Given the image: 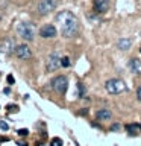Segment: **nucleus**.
<instances>
[{
	"label": "nucleus",
	"mask_w": 141,
	"mask_h": 146,
	"mask_svg": "<svg viewBox=\"0 0 141 146\" xmlns=\"http://www.w3.org/2000/svg\"><path fill=\"white\" fill-rule=\"evenodd\" d=\"M17 34L18 36H21L24 41H32L36 35V29L35 26L29 21H21L20 25L17 26Z\"/></svg>",
	"instance_id": "nucleus-2"
},
{
	"label": "nucleus",
	"mask_w": 141,
	"mask_h": 146,
	"mask_svg": "<svg viewBox=\"0 0 141 146\" xmlns=\"http://www.w3.org/2000/svg\"><path fill=\"white\" fill-rule=\"evenodd\" d=\"M136 99H138L140 102H141V85L138 87V88H136Z\"/></svg>",
	"instance_id": "nucleus-21"
},
{
	"label": "nucleus",
	"mask_w": 141,
	"mask_h": 146,
	"mask_svg": "<svg viewBox=\"0 0 141 146\" xmlns=\"http://www.w3.org/2000/svg\"><path fill=\"white\" fill-rule=\"evenodd\" d=\"M56 23L59 25L62 36H65V38H73L79 32V20L70 11L59 12L56 15Z\"/></svg>",
	"instance_id": "nucleus-1"
},
{
	"label": "nucleus",
	"mask_w": 141,
	"mask_h": 146,
	"mask_svg": "<svg viewBox=\"0 0 141 146\" xmlns=\"http://www.w3.org/2000/svg\"><path fill=\"white\" fill-rule=\"evenodd\" d=\"M126 131L132 135H136L141 132V125L140 123H129V125H126Z\"/></svg>",
	"instance_id": "nucleus-13"
},
{
	"label": "nucleus",
	"mask_w": 141,
	"mask_h": 146,
	"mask_svg": "<svg viewBox=\"0 0 141 146\" xmlns=\"http://www.w3.org/2000/svg\"><path fill=\"white\" fill-rule=\"evenodd\" d=\"M61 66H62V67H70V66H71L70 58H68V56H64V58H61Z\"/></svg>",
	"instance_id": "nucleus-15"
},
{
	"label": "nucleus",
	"mask_w": 141,
	"mask_h": 146,
	"mask_svg": "<svg viewBox=\"0 0 141 146\" xmlns=\"http://www.w3.org/2000/svg\"><path fill=\"white\" fill-rule=\"evenodd\" d=\"M129 68H130L132 73H135V75H141V59L132 58L129 61Z\"/></svg>",
	"instance_id": "nucleus-12"
},
{
	"label": "nucleus",
	"mask_w": 141,
	"mask_h": 146,
	"mask_svg": "<svg viewBox=\"0 0 141 146\" xmlns=\"http://www.w3.org/2000/svg\"><path fill=\"white\" fill-rule=\"evenodd\" d=\"M17 55L18 59H29L32 56V50L27 44H18L15 47V52H14Z\"/></svg>",
	"instance_id": "nucleus-6"
},
{
	"label": "nucleus",
	"mask_w": 141,
	"mask_h": 146,
	"mask_svg": "<svg viewBox=\"0 0 141 146\" xmlns=\"http://www.w3.org/2000/svg\"><path fill=\"white\" fill-rule=\"evenodd\" d=\"M27 134H29V131H27V129H18V135L24 137V135H27Z\"/></svg>",
	"instance_id": "nucleus-19"
},
{
	"label": "nucleus",
	"mask_w": 141,
	"mask_h": 146,
	"mask_svg": "<svg viewBox=\"0 0 141 146\" xmlns=\"http://www.w3.org/2000/svg\"><path fill=\"white\" fill-rule=\"evenodd\" d=\"M40 36H43V38H55L56 36V27L53 25H44L40 29Z\"/></svg>",
	"instance_id": "nucleus-10"
},
{
	"label": "nucleus",
	"mask_w": 141,
	"mask_h": 146,
	"mask_svg": "<svg viewBox=\"0 0 141 146\" xmlns=\"http://www.w3.org/2000/svg\"><path fill=\"white\" fill-rule=\"evenodd\" d=\"M77 93H79V98H84L85 96V85L84 84H77Z\"/></svg>",
	"instance_id": "nucleus-16"
},
{
	"label": "nucleus",
	"mask_w": 141,
	"mask_h": 146,
	"mask_svg": "<svg viewBox=\"0 0 141 146\" xmlns=\"http://www.w3.org/2000/svg\"><path fill=\"white\" fill-rule=\"evenodd\" d=\"M8 111H17V107H15V105H14V107H12V105H9V107H8Z\"/></svg>",
	"instance_id": "nucleus-22"
},
{
	"label": "nucleus",
	"mask_w": 141,
	"mask_h": 146,
	"mask_svg": "<svg viewBox=\"0 0 141 146\" xmlns=\"http://www.w3.org/2000/svg\"><path fill=\"white\" fill-rule=\"evenodd\" d=\"M50 85H52V88L56 91L59 94H64L68 88V79L65 76H56L53 78L52 82H50Z\"/></svg>",
	"instance_id": "nucleus-4"
},
{
	"label": "nucleus",
	"mask_w": 141,
	"mask_h": 146,
	"mask_svg": "<svg viewBox=\"0 0 141 146\" xmlns=\"http://www.w3.org/2000/svg\"><path fill=\"white\" fill-rule=\"evenodd\" d=\"M130 46H132V40H129V38H120L117 41V47L120 50H127Z\"/></svg>",
	"instance_id": "nucleus-14"
},
{
	"label": "nucleus",
	"mask_w": 141,
	"mask_h": 146,
	"mask_svg": "<svg viewBox=\"0 0 141 146\" xmlns=\"http://www.w3.org/2000/svg\"><path fill=\"white\" fill-rule=\"evenodd\" d=\"M50 146H62V140L59 139V137H55V139H52V141H50Z\"/></svg>",
	"instance_id": "nucleus-17"
},
{
	"label": "nucleus",
	"mask_w": 141,
	"mask_h": 146,
	"mask_svg": "<svg viewBox=\"0 0 141 146\" xmlns=\"http://www.w3.org/2000/svg\"><path fill=\"white\" fill-rule=\"evenodd\" d=\"M61 66V56L58 53H52L47 59V70L49 72H56Z\"/></svg>",
	"instance_id": "nucleus-8"
},
{
	"label": "nucleus",
	"mask_w": 141,
	"mask_h": 146,
	"mask_svg": "<svg viewBox=\"0 0 141 146\" xmlns=\"http://www.w3.org/2000/svg\"><path fill=\"white\" fill-rule=\"evenodd\" d=\"M105 88L109 94H120L126 90V82L120 78H112L105 82Z\"/></svg>",
	"instance_id": "nucleus-3"
},
{
	"label": "nucleus",
	"mask_w": 141,
	"mask_h": 146,
	"mask_svg": "<svg viewBox=\"0 0 141 146\" xmlns=\"http://www.w3.org/2000/svg\"><path fill=\"white\" fill-rule=\"evenodd\" d=\"M111 117H112V113H111V110H108V108H102V110H99V111L96 113V119L100 120V122L109 120Z\"/></svg>",
	"instance_id": "nucleus-11"
},
{
	"label": "nucleus",
	"mask_w": 141,
	"mask_h": 146,
	"mask_svg": "<svg viewBox=\"0 0 141 146\" xmlns=\"http://www.w3.org/2000/svg\"><path fill=\"white\" fill-rule=\"evenodd\" d=\"M56 5H58L56 0H40L38 6H36V11H38V14H41V15H47L49 12L55 11Z\"/></svg>",
	"instance_id": "nucleus-5"
},
{
	"label": "nucleus",
	"mask_w": 141,
	"mask_h": 146,
	"mask_svg": "<svg viewBox=\"0 0 141 146\" xmlns=\"http://www.w3.org/2000/svg\"><path fill=\"white\" fill-rule=\"evenodd\" d=\"M6 81H8V84H11V85L14 84V82H15V79H14V76H12V75H9V76L6 78Z\"/></svg>",
	"instance_id": "nucleus-20"
},
{
	"label": "nucleus",
	"mask_w": 141,
	"mask_h": 146,
	"mask_svg": "<svg viewBox=\"0 0 141 146\" xmlns=\"http://www.w3.org/2000/svg\"><path fill=\"white\" fill-rule=\"evenodd\" d=\"M15 47H17V44L12 38H5L2 43H0V52H3L5 55L15 52Z\"/></svg>",
	"instance_id": "nucleus-7"
},
{
	"label": "nucleus",
	"mask_w": 141,
	"mask_h": 146,
	"mask_svg": "<svg viewBox=\"0 0 141 146\" xmlns=\"http://www.w3.org/2000/svg\"><path fill=\"white\" fill-rule=\"evenodd\" d=\"M0 20H2V15H0Z\"/></svg>",
	"instance_id": "nucleus-24"
},
{
	"label": "nucleus",
	"mask_w": 141,
	"mask_h": 146,
	"mask_svg": "<svg viewBox=\"0 0 141 146\" xmlns=\"http://www.w3.org/2000/svg\"><path fill=\"white\" fill-rule=\"evenodd\" d=\"M0 129H3V131H8V129H9V125H8L6 122L0 120Z\"/></svg>",
	"instance_id": "nucleus-18"
},
{
	"label": "nucleus",
	"mask_w": 141,
	"mask_h": 146,
	"mask_svg": "<svg viewBox=\"0 0 141 146\" xmlns=\"http://www.w3.org/2000/svg\"><path fill=\"white\" fill-rule=\"evenodd\" d=\"M111 0H94L93 2V8L96 14H105L109 9Z\"/></svg>",
	"instance_id": "nucleus-9"
},
{
	"label": "nucleus",
	"mask_w": 141,
	"mask_h": 146,
	"mask_svg": "<svg viewBox=\"0 0 141 146\" xmlns=\"http://www.w3.org/2000/svg\"><path fill=\"white\" fill-rule=\"evenodd\" d=\"M118 128H120L118 125H112V128H111V129H114V131H115V129H118Z\"/></svg>",
	"instance_id": "nucleus-23"
}]
</instances>
